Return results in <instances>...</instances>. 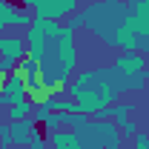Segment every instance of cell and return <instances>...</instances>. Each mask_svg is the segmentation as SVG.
<instances>
[{"mask_svg": "<svg viewBox=\"0 0 149 149\" xmlns=\"http://www.w3.org/2000/svg\"><path fill=\"white\" fill-rule=\"evenodd\" d=\"M86 29L106 49L115 52H141L149 66V20L138 17L126 0H95L83 9Z\"/></svg>", "mask_w": 149, "mask_h": 149, "instance_id": "cell-1", "label": "cell"}, {"mask_svg": "<svg viewBox=\"0 0 149 149\" xmlns=\"http://www.w3.org/2000/svg\"><path fill=\"white\" fill-rule=\"evenodd\" d=\"M29 57L40 63V80L55 92H63L77 60L74 32L60 20L35 17L29 26Z\"/></svg>", "mask_w": 149, "mask_h": 149, "instance_id": "cell-2", "label": "cell"}, {"mask_svg": "<svg viewBox=\"0 0 149 149\" xmlns=\"http://www.w3.org/2000/svg\"><path fill=\"white\" fill-rule=\"evenodd\" d=\"M77 132V141L80 146H92V149H123V138L120 129L112 123V120H86Z\"/></svg>", "mask_w": 149, "mask_h": 149, "instance_id": "cell-3", "label": "cell"}, {"mask_svg": "<svg viewBox=\"0 0 149 149\" xmlns=\"http://www.w3.org/2000/svg\"><path fill=\"white\" fill-rule=\"evenodd\" d=\"M17 3L32 9L35 17H49V20H66L77 9V0H17Z\"/></svg>", "mask_w": 149, "mask_h": 149, "instance_id": "cell-4", "label": "cell"}, {"mask_svg": "<svg viewBox=\"0 0 149 149\" xmlns=\"http://www.w3.org/2000/svg\"><path fill=\"white\" fill-rule=\"evenodd\" d=\"M35 15L17 6V0H0V35L6 29H29Z\"/></svg>", "mask_w": 149, "mask_h": 149, "instance_id": "cell-5", "label": "cell"}, {"mask_svg": "<svg viewBox=\"0 0 149 149\" xmlns=\"http://www.w3.org/2000/svg\"><path fill=\"white\" fill-rule=\"evenodd\" d=\"M112 66L118 72H123V74H141V72L149 69L141 52H118V57L112 60Z\"/></svg>", "mask_w": 149, "mask_h": 149, "instance_id": "cell-6", "label": "cell"}, {"mask_svg": "<svg viewBox=\"0 0 149 149\" xmlns=\"http://www.w3.org/2000/svg\"><path fill=\"white\" fill-rule=\"evenodd\" d=\"M37 129V120L35 118H26V120H12L9 123V132H12V143L15 149H26L29 146V138H32V132Z\"/></svg>", "mask_w": 149, "mask_h": 149, "instance_id": "cell-7", "label": "cell"}, {"mask_svg": "<svg viewBox=\"0 0 149 149\" xmlns=\"http://www.w3.org/2000/svg\"><path fill=\"white\" fill-rule=\"evenodd\" d=\"M29 95H26V80L20 77V74H9V83H6V89L0 92V100H3V106H12V103H20V100H26Z\"/></svg>", "mask_w": 149, "mask_h": 149, "instance_id": "cell-8", "label": "cell"}, {"mask_svg": "<svg viewBox=\"0 0 149 149\" xmlns=\"http://www.w3.org/2000/svg\"><path fill=\"white\" fill-rule=\"evenodd\" d=\"M29 52H26V40L20 35H0V57H15V60H20V57H26Z\"/></svg>", "mask_w": 149, "mask_h": 149, "instance_id": "cell-9", "label": "cell"}, {"mask_svg": "<svg viewBox=\"0 0 149 149\" xmlns=\"http://www.w3.org/2000/svg\"><path fill=\"white\" fill-rule=\"evenodd\" d=\"M49 143H52V149H80V141H77V132L74 129H57L49 135Z\"/></svg>", "mask_w": 149, "mask_h": 149, "instance_id": "cell-10", "label": "cell"}, {"mask_svg": "<svg viewBox=\"0 0 149 149\" xmlns=\"http://www.w3.org/2000/svg\"><path fill=\"white\" fill-rule=\"evenodd\" d=\"M26 95H29V100L37 106V103L49 100V97L55 95V89H52V86H46L40 77H35V80H29V83H26Z\"/></svg>", "mask_w": 149, "mask_h": 149, "instance_id": "cell-11", "label": "cell"}, {"mask_svg": "<svg viewBox=\"0 0 149 149\" xmlns=\"http://www.w3.org/2000/svg\"><path fill=\"white\" fill-rule=\"evenodd\" d=\"M15 74H20V77L29 83V80L40 77V63H37L35 57H29V55H26V57H20V60H17V69H15Z\"/></svg>", "mask_w": 149, "mask_h": 149, "instance_id": "cell-12", "label": "cell"}, {"mask_svg": "<svg viewBox=\"0 0 149 149\" xmlns=\"http://www.w3.org/2000/svg\"><path fill=\"white\" fill-rule=\"evenodd\" d=\"M43 106L49 112H77V106H74L72 97H66L63 92H55L49 100H43Z\"/></svg>", "mask_w": 149, "mask_h": 149, "instance_id": "cell-13", "label": "cell"}, {"mask_svg": "<svg viewBox=\"0 0 149 149\" xmlns=\"http://www.w3.org/2000/svg\"><path fill=\"white\" fill-rule=\"evenodd\" d=\"M32 112H35V103L26 97V100H20V103L6 106V120H26V118H32Z\"/></svg>", "mask_w": 149, "mask_h": 149, "instance_id": "cell-14", "label": "cell"}, {"mask_svg": "<svg viewBox=\"0 0 149 149\" xmlns=\"http://www.w3.org/2000/svg\"><path fill=\"white\" fill-rule=\"evenodd\" d=\"M132 112H135V103H118V100H115V103H112V123L120 126L123 120H129Z\"/></svg>", "mask_w": 149, "mask_h": 149, "instance_id": "cell-15", "label": "cell"}, {"mask_svg": "<svg viewBox=\"0 0 149 149\" xmlns=\"http://www.w3.org/2000/svg\"><path fill=\"white\" fill-rule=\"evenodd\" d=\"M126 6H129V9L138 15V17L149 20V0H126Z\"/></svg>", "mask_w": 149, "mask_h": 149, "instance_id": "cell-16", "label": "cell"}, {"mask_svg": "<svg viewBox=\"0 0 149 149\" xmlns=\"http://www.w3.org/2000/svg\"><path fill=\"white\" fill-rule=\"evenodd\" d=\"M118 129H120V138H123V141H132V138H135V135H138V123H135V120H123V123H120V126H118Z\"/></svg>", "mask_w": 149, "mask_h": 149, "instance_id": "cell-17", "label": "cell"}, {"mask_svg": "<svg viewBox=\"0 0 149 149\" xmlns=\"http://www.w3.org/2000/svg\"><path fill=\"white\" fill-rule=\"evenodd\" d=\"M46 146H49V141L43 138V132H40V129H35V132H32V138H29V146H26V149H46Z\"/></svg>", "mask_w": 149, "mask_h": 149, "instance_id": "cell-18", "label": "cell"}, {"mask_svg": "<svg viewBox=\"0 0 149 149\" xmlns=\"http://www.w3.org/2000/svg\"><path fill=\"white\" fill-rule=\"evenodd\" d=\"M83 23H86V17H83V12H74V15H69V17H66V29H72V32H77V29H83Z\"/></svg>", "mask_w": 149, "mask_h": 149, "instance_id": "cell-19", "label": "cell"}, {"mask_svg": "<svg viewBox=\"0 0 149 149\" xmlns=\"http://www.w3.org/2000/svg\"><path fill=\"white\" fill-rule=\"evenodd\" d=\"M15 69H17V60H15V57H0V72L15 74Z\"/></svg>", "mask_w": 149, "mask_h": 149, "instance_id": "cell-20", "label": "cell"}, {"mask_svg": "<svg viewBox=\"0 0 149 149\" xmlns=\"http://www.w3.org/2000/svg\"><path fill=\"white\" fill-rule=\"evenodd\" d=\"M92 120H112V106H103L92 115Z\"/></svg>", "mask_w": 149, "mask_h": 149, "instance_id": "cell-21", "label": "cell"}, {"mask_svg": "<svg viewBox=\"0 0 149 149\" xmlns=\"http://www.w3.org/2000/svg\"><path fill=\"white\" fill-rule=\"evenodd\" d=\"M0 149H15V143H12V132H6V135L0 138Z\"/></svg>", "mask_w": 149, "mask_h": 149, "instance_id": "cell-22", "label": "cell"}, {"mask_svg": "<svg viewBox=\"0 0 149 149\" xmlns=\"http://www.w3.org/2000/svg\"><path fill=\"white\" fill-rule=\"evenodd\" d=\"M6 83H9V74H6V72H0V92L6 89Z\"/></svg>", "mask_w": 149, "mask_h": 149, "instance_id": "cell-23", "label": "cell"}, {"mask_svg": "<svg viewBox=\"0 0 149 149\" xmlns=\"http://www.w3.org/2000/svg\"><path fill=\"white\" fill-rule=\"evenodd\" d=\"M6 132H9V123H0V138H3Z\"/></svg>", "mask_w": 149, "mask_h": 149, "instance_id": "cell-24", "label": "cell"}, {"mask_svg": "<svg viewBox=\"0 0 149 149\" xmlns=\"http://www.w3.org/2000/svg\"><path fill=\"white\" fill-rule=\"evenodd\" d=\"M3 115H6V106H3V100H0V118H3Z\"/></svg>", "mask_w": 149, "mask_h": 149, "instance_id": "cell-25", "label": "cell"}, {"mask_svg": "<svg viewBox=\"0 0 149 149\" xmlns=\"http://www.w3.org/2000/svg\"><path fill=\"white\" fill-rule=\"evenodd\" d=\"M146 92H149V69H146Z\"/></svg>", "mask_w": 149, "mask_h": 149, "instance_id": "cell-26", "label": "cell"}, {"mask_svg": "<svg viewBox=\"0 0 149 149\" xmlns=\"http://www.w3.org/2000/svg\"><path fill=\"white\" fill-rule=\"evenodd\" d=\"M80 149H92V146H80Z\"/></svg>", "mask_w": 149, "mask_h": 149, "instance_id": "cell-27", "label": "cell"}]
</instances>
